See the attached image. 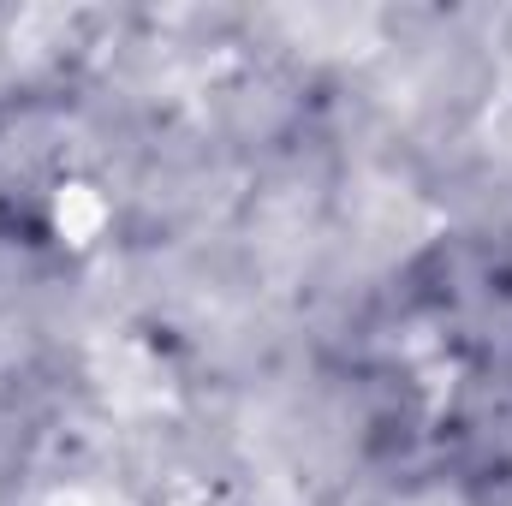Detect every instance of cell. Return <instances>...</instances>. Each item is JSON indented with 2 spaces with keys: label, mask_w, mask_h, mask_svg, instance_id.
<instances>
[{
  "label": "cell",
  "mask_w": 512,
  "mask_h": 506,
  "mask_svg": "<svg viewBox=\"0 0 512 506\" xmlns=\"http://www.w3.org/2000/svg\"><path fill=\"white\" fill-rule=\"evenodd\" d=\"M54 221H60V233H66V239H90V233L102 227V203L78 185V191H66V197L54 203Z\"/></svg>",
  "instance_id": "obj_1"
},
{
  "label": "cell",
  "mask_w": 512,
  "mask_h": 506,
  "mask_svg": "<svg viewBox=\"0 0 512 506\" xmlns=\"http://www.w3.org/2000/svg\"><path fill=\"white\" fill-rule=\"evenodd\" d=\"M54 506H120V501H108V495H96V489H72V495H60Z\"/></svg>",
  "instance_id": "obj_2"
}]
</instances>
